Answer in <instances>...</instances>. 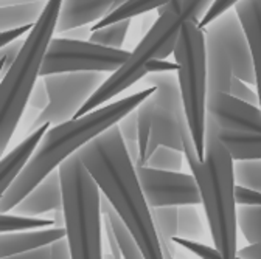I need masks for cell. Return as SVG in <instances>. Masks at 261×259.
<instances>
[{
	"label": "cell",
	"mask_w": 261,
	"mask_h": 259,
	"mask_svg": "<svg viewBox=\"0 0 261 259\" xmlns=\"http://www.w3.org/2000/svg\"><path fill=\"white\" fill-rule=\"evenodd\" d=\"M78 152L101 192L133 230L145 259L163 257V247L140 185L137 165L129 154L118 123Z\"/></svg>",
	"instance_id": "1"
},
{
	"label": "cell",
	"mask_w": 261,
	"mask_h": 259,
	"mask_svg": "<svg viewBox=\"0 0 261 259\" xmlns=\"http://www.w3.org/2000/svg\"><path fill=\"white\" fill-rule=\"evenodd\" d=\"M154 92L155 85H149L115 103L96 107L83 117L53 124L19 177L5 192L0 194V211H13L31 189H35L50 172L58 169L65 158L78 152L96 135H100L129 112L137 109Z\"/></svg>",
	"instance_id": "2"
},
{
	"label": "cell",
	"mask_w": 261,
	"mask_h": 259,
	"mask_svg": "<svg viewBox=\"0 0 261 259\" xmlns=\"http://www.w3.org/2000/svg\"><path fill=\"white\" fill-rule=\"evenodd\" d=\"M187 165L199 185L215 247L224 259L238 253V204L235 199V158L219 137V126L207 115L205 157L199 158L187 126L182 134Z\"/></svg>",
	"instance_id": "3"
},
{
	"label": "cell",
	"mask_w": 261,
	"mask_h": 259,
	"mask_svg": "<svg viewBox=\"0 0 261 259\" xmlns=\"http://www.w3.org/2000/svg\"><path fill=\"white\" fill-rule=\"evenodd\" d=\"M64 0H47L41 17L33 25L16 61L7 75L2 76L0 85V103H2V118H0V149L5 155L7 146L11 141L27 103L38 84L42 64L48 47L56 33L59 11Z\"/></svg>",
	"instance_id": "4"
},
{
	"label": "cell",
	"mask_w": 261,
	"mask_h": 259,
	"mask_svg": "<svg viewBox=\"0 0 261 259\" xmlns=\"http://www.w3.org/2000/svg\"><path fill=\"white\" fill-rule=\"evenodd\" d=\"M62 188V216L73 259L103 257L101 189L80 152L58 166Z\"/></svg>",
	"instance_id": "5"
},
{
	"label": "cell",
	"mask_w": 261,
	"mask_h": 259,
	"mask_svg": "<svg viewBox=\"0 0 261 259\" xmlns=\"http://www.w3.org/2000/svg\"><path fill=\"white\" fill-rule=\"evenodd\" d=\"M215 0H171L170 4L159 8V17L143 36L140 44L130 51V56L123 66L111 73L103 85L98 89L86 104L78 110L76 117H83L96 107H101L105 103L115 98L117 95L129 89L134 82L140 81L148 75L145 64L149 59L159 56V51L168 41L177 38L180 28L187 20L201 22L207 10Z\"/></svg>",
	"instance_id": "6"
},
{
	"label": "cell",
	"mask_w": 261,
	"mask_h": 259,
	"mask_svg": "<svg viewBox=\"0 0 261 259\" xmlns=\"http://www.w3.org/2000/svg\"><path fill=\"white\" fill-rule=\"evenodd\" d=\"M179 64L177 82L191 138L201 160L205 157L207 132V98H208V67L205 33L198 22L187 20L179 33L174 50Z\"/></svg>",
	"instance_id": "7"
},
{
	"label": "cell",
	"mask_w": 261,
	"mask_h": 259,
	"mask_svg": "<svg viewBox=\"0 0 261 259\" xmlns=\"http://www.w3.org/2000/svg\"><path fill=\"white\" fill-rule=\"evenodd\" d=\"M208 92L230 93L233 76L255 85V69L244 28L233 11H225L204 28Z\"/></svg>",
	"instance_id": "8"
},
{
	"label": "cell",
	"mask_w": 261,
	"mask_h": 259,
	"mask_svg": "<svg viewBox=\"0 0 261 259\" xmlns=\"http://www.w3.org/2000/svg\"><path fill=\"white\" fill-rule=\"evenodd\" d=\"M130 56L123 48H111L90 41L70 38L53 39L45 54L41 76L65 72L114 73Z\"/></svg>",
	"instance_id": "9"
},
{
	"label": "cell",
	"mask_w": 261,
	"mask_h": 259,
	"mask_svg": "<svg viewBox=\"0 0 261 259\" xmlns=\"http://www.w3.org/2000/svg\"><path fill=\"white\" fill-rule=\"evenodd\" d=\"M154 75L157 76H145L149 85H155V92L152 93L155 104L152 115V132L148 145V158L160 145L184 151L182 134L188 126L179 82H176L170 73Z\"/></svg>",
	"instance_id": "10"
},
{
	"label": "cell",
	"mask_w": 261,
	"mask_h": 259,
	"mask_svg": "<svg viewBox=\"0 0 261 259\" xmlns=\"http://www.w3.org/2000/svg\"><path fill=\"white\" fill-rule=\"evenodd\" d=\"M106 79L105 72H65L44 76L50 101L35 121V129L44 123L59 124L75 118Z\"/></svg>",
	"instance_id": "11"
},
{
	"label": "cell",
	"mask_w": 261,
	"mask_h": 259,
	"mask_svg": "<svg viewBox=\"0 0 261 259\" xmlns=\"http://www.w3.org/2000/svg\"><path fill=\"white\" fill-rule=\"evenodd\" d=\"M137 174L151 208L202 204L201 189L193 174L159 169L146 165H137Z\"/></svg>",
	"instance_id": "12"
},
{
	"label": "cell",
	"mask_w": 261,
	"mask_h": 259,
	"mask_svg": "<svg viewBox=\"0 0 261 259\" xmlns=\"http://www.w3.org/2000/svg\"><path fill=\"white\" fill-rule=\"evenodd\" d=\"M207 115L221 129L244 132L261 131L259 106L246 103L227 92H208Z\"/></svg>",
	"instance_id": "13"
},
{
	"label": "cell",
	"mask_w": 261,
	"mask_h": 259,
	"mask_svg": "<svg viewBox=\"0 0 261 259\" xmlns=\"http://www.w3.org/2000/svg\"><path fill=\"white\" fill-rule=\"evenodd\" d=\"M115 8V0H64L56 33H67V31L87 26L89 23L100 22Z\"/></svg>",
	"instance_id": "14"
},
{
	"label": "cell",
	"mask_w": 261,
	"mask_h": 259,
	"mask_svg": "<svg viewBox=\"0 0 261 259\" xmlns=\"http://www.w3.org/2000/svg\"><path fill=\"white\" fill-rule=\"evenodd\" d=\"M65 236H67V230L61 225L22 232H5L0 235V257H16L20 253L50 245Z\"/></svg>",
	"instance_id": "15"
},
{
	"label": "cell",
	"mask_w": 261,
	"mask_h": 259,
	"mask_svg": "<svg viewBox=\"0 0 261 259\" xmlns=\"http://www.w3.org/2000/svg\"><path fill=\"white\" fill-rule=\"evenodd\" d=\"M50 126L53 124L44 123L36 129H33V132L27 138H23L22 143H19L10 154L2 157V165H0V177H2V180H0V194L10 188V185L19 177V174L28 165V161L35 155L39 143L42 141Z\"/></svg>",
	"instance_id": "16"
},
{
	"label": "cell",
	"mask_w": 261,
	"mask_h": 259,
	"mask_svg": "<svg viewBox=\"0 0 261 259\" xmlns=\"http://www.w3.org/2000/svg\"><path fill=\"white\" fill-rule=\"evenodd\" d=\"M62 207V188L59 169L50 172L35 189L14 207L11 213H23L30 216L45 214L50 211H59Z\"/></svg>",
	"instance_id": "17"
},
{
	"label": "cell",
	"mask_w": 261,
	"mask_h": 259,
	"mask_svg": "<svg viewBox=\"0 0 261 259\" xmlns=\"http://www.w3.org/2000/svg\"><path fill=\"white\" fill-rule=\"evenodd\" d=\"M233 10L238 14L250 47L256 79L255 87L259 96L261 109V0H240Z\"/></svg>",
	"instance_id": "18"
},
{
	"label": "cell",
	"mask_w": 261,
	"mask_h": 259,
	"mask_svg": "<svg viewBox=\"0 0 261 259\" xmlns=\"http://www.w3.org/2000/svg\"><path fill=\"white\" fill-rule=\"evenodd\" d=\"M101 211H103V219H105V226L109 230L121 251V256L126 259H140L145 257L143 251L140 248L139 241L136 239L133 230L129 228V225L124 222V219L118 214V211L114 208V205L109 202V199L105 196L101 199Z\"/></svg>",
	"instance_id": "19"
},
{
	"label": "cell",
	"mask_w": 261,
	"mask_h": 259,
	"mask_svg": "<svg viewBox=\"0 0 261 259\" xmlns=\"http://www.w3.org/2000/svg\"><path fill=\"white\" fill-rule=\"evenodd\" d=\"M219 137L228 148V151L232 152L235 160L261 158V131L244 132L219 127Z\"/></svg>",
	"instance_id": "20"
},
{
	"label": "cell",
	"mask_w": 261,
	"mask_h": 259,
	"mask_svg": "<svg viewBox=\"0 0 261 259\" xmlns=\"http://www.w3.org/2000/svg\"><path fill=\"white\" fill-rule=\"evenodd\" d=\"M171 0H127L126 4H123L121 7H118L117 10H114L112 13H109L106 17H103L100 22H96L90 31H95L101 26H106L112 22L117 20H123V19H134L137 16L146 14L152 10H159L160 7L170 4Z\"/></svg>",
	"instance_id": "21"
},
{
	"label": "cell",
	"mask_w": 261,
	"mask_h": 259,
	"mask_svg": "<svg viewBox=\"0 0 261 259\" xmlns=\"http://www.w3.org/2000/svg\"><path fill=\"white\" fill-rule=\"evenodd\" d=\"M45 4L38 2H28V4H17L13 7L2 5V30H10L28 23H36L41 17Z\"/></svg>",
	"instance_id": "22"
},
{
	"label": "cell",
	"mask_w": 261,
	"mask_h": 259,
	"mask_svg": "<svg viewBox=\"0 0 261 259\" xmlns=\"http://www.w3.org/2000/svg\"><path fill=\"white\" fill-rule=\"evenodd\" d=\"M130 22H133V19H123V20H117L106 26L98 28L95 31H90L89 41L105 45V47H111V48H121L126 41V35H127Z\"/></svg>",
	"instance_id": "23"
},
{
	"label": "cell",
	"mask_w": 261,
	"mask_h": 259,
	"mask_svg": "<svg viewBox=\"0 0 261 259\" xmlns=\"http://www.w3.org/2000/svg\"><path fill=\"white\" fill-rule=\"evenodd\" d=\"M238 230L247 242L261 244V205H238Z\"/></svg>",
	"instance_id": "24"
},
{
	"label": "cell",
	"mask_w": 261,
	"mask_h": 259,
	"mask_svg": "<svg viewBox=\"0 0 261 259\" xmlns=\"http://www.w3.org/2000/svg\"><path fill=\"white\" fill-rule=\"evenodd\" d=\"M58 225L55 219H42L36 216H20V214H0V232H22V230H35L47 228V226Z\"/></svg>",
	"instance_id": "25"
},
{
	"label": "cell",
	"mask_w": 261,
	"mask_h": 259,
	"mask_svg": "<svg viewBox=\"0 0 261 259\" xmlns=\"http://www.w3.org/2000/svg\"><path fill=\"white\" fill-rule=\"evenodd\" d=\"M235 182L256 191H261V158L235 160Z\"/></svg>",
	"instance_id": "26"
},
{
	"label": "cell",
	"mask_w": 261,
	"mask_h": 259,
	"mask_svg": "<svg viewBox=\"0 0 261 259\" xmlns=\"http://www.w3.org/2000/svg\"><path fill=\"white\" fill-rule=\"evenodd\" d=\"M184 151H177L168 146H157V149L146 160V166L168 169V171H180L184 166Z\"/></svg>",
	"instance_id": "27"
},
{
	"label": "cell",
	"mask_w": 261,
	"mask_h": 259,
	"mask_svg": "<svg viewBox=\"0 0 261 259\" xmlns=\"http://www.w3.org/2000/svg\"><path fill=\"white\" fill-rule=\"evenodd\" d=\"M118 126H120L121 135L124 138V143L129 149V154L137 163V160H139V115H137V109H134L124 118H121L118 121Z\"/></svg>",
	"instance_id": "28"
},
{
	"label": "cell",
	"mask_w": 261,
	"mask_h": 259,
	"mask_svg": "<svg viewBox=\"0 0 261 259\" xmlns=\"http://www.w3.org/2000/svg\"><path fill=\"white\" fill-rule=\"evenodd\" d=\"M155 225H159V238H165L173 241L177 236L179 230V210L176 205L171 207H159V213H155Z\"/></svg>",
	"instance_id": "29"
},
{
	"label": "cell",
	"mask_w": 261,
	"mask_h": 259,
	"mask_svg": "<svg viewBox=\"0 0 261 259\" xmlns=\"http://www.w3.org/2000/svg\"><path fill=\"white\" fill-rule=\"evenodd\" d=\"M173 242L184 247L185 250L191 251L198 257H202V259H222V253L216 247H210V245H205V244H201V242L191 241L188 238H179V236H174Z\"/></svg>",
	"instance_id": "30"
},
{
	"label": "cell",
	"mask_w": 261,
	"mask_h": 259,
	"mask_svg": "<svg viewBox=\"0 0 261 259\" xmlns=\"http://www.w3.org/2000/svg\"><path fill=\"white\" fill-rule=\"evenodd\" d=\"M230 93L237 98L246 101V103H250V104H255V106H259V96H258V92H253L249 84L246 81H243L241 78L238 76H233L232 78V82H230Z\"/></svg>",
	"instance_id": "31"
},
{
	"label": "cell",
	"mask_w": 261,
	"mask_h": 259,
	"mask_svg": "<svg viewBox=\"0 0 261 259\" xmlns=\"http://www.w3.org/2000/svg\"><path fill=\"white\" fill-rule=\"evenodd\" d=\"M23 42H25L23 39H17V41L0 48V64H2V66H0V73H2V76L7 75V72L11 69L13 62L16 61Z\"/></svg>",
	"instance_id": "32"
},
{
	"label": "cell",
	"mask_w": 261,
	"mask_h": 259,
	"mask_svg": "<svg viewBox=\"0 0 261 259\" xmlns=\"http://www.w3.org/2000/svg\"><path fill=\"white\" fill-rule=\"evenodd\" d=\"M237 2H240V0H215V2L212 4V7L204 14V17L201 19L199 26L201 28H205L208 23H212L215 19H218L219 16H222L225 11L232 10L237 5Z\"/></svg>",
	"instance_id": "33"
},
{
	"label": "cell",
	"mask_w": 261,
	"mask_h": 259,
	"mask_svg": "<svg viewBox=\"0 0 261 259\" xmlns=\"http://www.w3.org/2000/svg\"><path fill=\"white\" fill-rule=\"evenodd\" d=\"M235 199L238 205H261V191H256L243 185H237Z\"/></svg>",
	"instance_id": "34"
},
{
	"label": "cell",
	"mask_w": 261,
	"mask_h": 259,
	"mask_svg": "<svg viewBox=\"0 0 261 259\" xmlns=\"http://www.w3.org/2000/svg\"><path fill=\"white\" fill-rule=\"evenodd\" d=\"M145 69L148 72V75H154V73H173L179 70V64L177 62H170L167 59H149L145 64Z\"/></svg>",
	"instance_id": "35"
},
{
	"label": "cell",
	"mask_w": 261,
	"mask_h": 259,
	"mask_svg": "<svg viewBox=\"0 0 261 259\" xmlns=\"http://www.w3.org/2000/svg\"><path fill=\"white\" fill-rule=\"evenodd\" d=\"M33 25L35 23H28V25H22V26H16V28H10V30H2V38H0V47H5L17 39H20V36L27 35L31 31Z\"/></svg>",
	"instance_id": "36"
},
{
	"label": "cell",
	"mask_w": 261,
	"mask_h": 259,
	"mask_svg": "<svg viewBox=\"0 0 261 259\" xmlns=\"http://www.w3.org/2000/svg\"><path fill=\"white\" fill-rule=\"evenodd\" d=\"M51 247V257H72V250H70V244L67 236L61 238L55 242L50 244Z\"/></svg>",
	"instance_id": "37"
},
{
	"label": "cell",
	"mask_w": 261,
	"mask_h": 259,
	"mask_svg": "<svg viewBox=\"0 0 261 259\" xmlns=\"http://www.w3.org/2000/svg\"><path fill=\"white\" fill-rule=\"evenodd\" d=\"M237 257H241V259H261V244L259 242H250L249 245L238 250Z\"/></svg>",
	"instance_id": "38"
},
{
	"label": "cell",
	"mask_w": 261,
	"mask_h": 259,
	"mask_svg": "<svg viewBox=\"0 0 261 259\" xmlns=\"http://www.w3.org/2000/svg\"><path fill=\"white\" fill-rule=\"evenodd\" d=\"M16 257H51V247L44 245V247H39V248H35V250L20 253Z\"/></svg>",
	"instance_id": "39"
},
{
	"label": "cell",
	"mask_w": 261,
	"mask_h": 259,
	"mask_svg": "<svg viewBox=\"0 0 261 259\" xmlns=\"http://www.w3.org/2000/svg\"><path fill=\"white\" fill-rule=\"evenodd\" d=\"M127 2V0H115V8L114 10H117L118 7H121L123 4H126Z\"/></svg>",
	"instance_id": "40"
}]
</instances>
